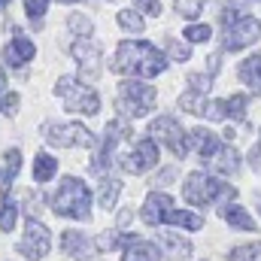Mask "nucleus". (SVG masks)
<instances>
[{
    "instance_id": "obj_18",
    "label": "nucleus",
    "mask_w": 261,
    "mask_h": 261,
    "mask_svg": "<svg viewBox=\"0 0 261 261\" xmlns=\"http://www.w3.org/2000/svg\"><path fill=\"white\" fill-rule=\"evenodd\" d=\"M219 216H222V219L228 222V228H234V231H258L255 219L246 213V206H243V203L228 200V203H222V206H219Z\"/></svg>"
},
{
    "instance_id": "obj_9",
    "label": "nucleus",
    "mask_w": 261,
    "mask_h": 261,
    "mask_svg": "<svg viewBox=\"0 0 261 261\" xmlns=\"http://www.w3.org/2000/svg\"><path fill=\"white\" fill-rule=\"evenodd\" d=\"M261 40V21L255 15H240L234 18L231 24H225V34H222V49L225 52H243L249 49L252 43Z\"/></svg>"
},
{
    "instance_id": "obj_17",
    "label": "nucleus",
    "mask_w": 261,
    "mask_h": 261,
    "mask_svg": "<svg viewBox=\"0 0 261 261\" xmlns=\"http://www.w3.org/2000/svg\"><path fill=\"white\" fill-rule=\"evenodd\" d=\"M213 173H222V176H234L237 170H240V152L234 149V146H228V143H222V149L210 158V161H203Z\"/></svg>"
},
{
    "instance_id": "obj_44",
    "label": "nucleus",
    "mask_w": 261,
    "mask_h": 261,
    "mask_svg": "<svg viewBox=\"0 0 261 261\" xmlns=\"http://www.w3.org/2000/svg\"><path fill=\"white\" fill-rule=\"evenodd\" d=\"M3 94H6V73L0 67V107H3Z\"/></svg>"
},
{
    "instance_id": "obj_15",
    "label": "nucleus",
    "mask_w": 261,
    "mask_h": 261,
    "mask_svg": "<svg viewBox=\"0 0 261 261\" xmlns=\"http://www.w3.org/2000/svg\"><path fill=\"white\" fill-rule=\"evenodd\" d=\"M170 210H173V197L164 195V192H152V195L146 197L143 210H140V219L149 228H158V225H164V219H167Z\"/></svg>"
},
{
    "instance_id": "obj_32",
    "label": "nucleus",
    "mask_w": 261,
    "mask_h": 261,
    "mask_svg": "<svg viewBox=\"0 0 261 261\" xmlns=\"http://www.w3.org/2000/svg\"><path fill=\"white\" fill-rule=\"evenodd\" d=\"M119 24L125 28V31H130V34H143V15H140V9H122L119 12Z\"/></svg>"
},
{
    "instance_id": "obj_40",
    "label": "nucleus",
    "mask_w": 261,
    "mask_h": 261,
    "mask_svg": "<svg viewBox=\"0 0 261 261\" xmlns=\"http://www.w3.org/2000/svg\"><path fill=\"white\" fill-rule=\"evenodd\" d=\"M152 182H155V186H170V182H176V167H161Z\"/></svg>"
},
{
    "instance_id": "obj_8",
    "label": "nucleus",
    "mask_w": 261,
    "mask_h": 261,
    "mask_svg": "<svg viewBox=\"0 0 261 261\" xmlns=\"http://www.w3.org/2000/svg\"><path fill=\"white\" fill-rule=\"evenodd\" d=\"M43 137L52 146H58V149H82V146L88 149V146L97 143L94 134L85 125H79V122H46L43 125Z\"/></svg>"
},
{
    "instance_id": "obj_13",
    "label": "nucleus",
    "mask_w": 261,
    "mask_h": 261,
    "mask_svg": "<svg viewBox=\"0 0 261 261\" xmlns=\"http://www.w3.org/2000/svg\"><path fill=\"white\" fill-rule=\"evenodd\" d=\"M61 249H64L67 255L73 261H97V240H91V237H85L82 231H64L61 234Z\"/></svg>"
},
{
    "instance_id": "obj_35",
    "label": "nucleus",
    "mask_w": 261,
    "mask_h": 261,
    "mask_svg": "<svg viewBox=\"0 0 261 261\" xmlns=\"http://www.w3.org/2000/svg\"><path fill=\"white\" fill-rule=\"evenodd\" d=\"M203 3H206V0H173L176 15H182V18H189V21L203 12Z\"/></svg>"
},
{
    "instance_id": "obj_23",
    "label": "nucleus",
    "mask_w": 261,
    "mask_h": 261,
    "mask_svg": "<svg viewBox=\"0 0 261 261\" xmlns=\"http://www.w3.org/2000/svg\"><path fill=\"white\" fill-rule=\"evenodd\" d=\"M192 143H195L197 149V158L200 161H210L219 149H222V140L213 134V130H203V128H195L192 130Z\"/></svg>"
},
{
    "instance_id": "obj_37",
    "label": "nucleus",
    "mask_w": 261,
    "mask_h": 261,
    "mask_svg": "<svg viewBox=\"0 0 261 261\" xmlns=\"http://www.w3.org/2000/svg\"><path fill=\"white\" fill-rule=\"evenodd\" d=\"M182 34H186V40H189V43H206V40L213 37L210 24H197V21H192V24H189Z\"/></svg>"
},
{
    "instance_id": "obj_1",
    "label": "nucleus",
    "mask_w": 261,
    "mask_h": 261,
    "mask_svg": "<svg viewBox=\"0 0 261 261\" xmlns=\"http://www.w3.org/2000/svg\"><path fill=\"white\" fill-rule=\"evenodd\" d=\"M167 61L170 58L164 49H155L146 40H125V43H119V49L110 61V70L119 76H130V79H152L167 70Z\"/></svg>"
},
{
    "instance_id": "obj_5",
    "label": "nucleus",
    "mask_w": 261,
    "mask_h": 261,
    "mask_svg": "<svg viewBox=\"0 0 261 261\" xmlns=\"http://www.w3.org/2000/svg\"><path fill=\"white\" fill-rule=\"evenodd\" d=\"M116 110L125 119H143L155 110V88L149 82H122L116 94Z\"/></svg>"
},
{
    "instance_id": "obj_27",
    "label": "nucleus",
    "mask_w": 261,
    "mask_h": 261,
    "mask_svg": "<svg viewBox=\"0 0 261 261\" xmlns=\"http://www.w3.org/2000/svg\"><path fill=\"white\" fill-rule=\"evenodd\" d=\"M15 222H18V203H15L9 195H3V206H0V228L9 234V231L15 228Z\"/></svg>"
},
{
    "instance_id": "obj_34",
    "label": "nucleus",
    "mask_w": 261,
    "mask_h": 261,
    "mask_svg": "<svg viewBox=\"0 0 261 261\" xmlns=\"http://www.w3.org/2000/svg\"><path fill=\"white\" fill-rule=\"evenodd\" d=\"M213 79H216V70H203V73H192L189 76V88L192 91H197V94H206L210 91V85H213Z\"/></svg>"
},
{
    "instance_id": "obj_43",
    "label": "nucleus",
    "mask_w": 261,
    "mask_h": 261,
    "mask_svg": "<svg viewBox=\"0 0 261 261\" xmlns=\"http://www.w3.org/2000/svg\"><path fill=\"white\" fill-rule=\"evenodd\" d=\"M130 222H134V213H130V210H119V216H116V228H119V231H128Z\"/></svg>"
},
{
    "instance_id": "obj_24",
    "label": "nucleus",
    "mask_w": 261,
    "mask_h": 261,
    "mask_svg": "<svg viewBox=\"0 0 261 261\" xmlns=\"http://www.w3.org/2000/svg\"><path fill=\"white\" fill-rule=\"evenodd\" d=\"M58 173V158L55 155H46V152H40V155H34V167H31V179L34 182H49L52 176Z\"/></svg>"
},
{
    "instance_id": "obj_14",
    "label": "nucleus",
    "mask_w": 261,
    "mask_h": 261,
    "mask_svg": "<svg viewBox=\"0 0 261 261\" xmlns=\"http://www.w3.org/2000/svg\"><path fill=\"white\" fill-rule=\"evenodd\" d=\"M34 58H37V46L21 31H15V37L3 46V61L9 67H15V70H21L28 61H34Z\"/></svg>"
},
{
    "instance_id": "obj_20",
    "label": "nucleus",
    "mask_w": 261,
    "mask_h": 261,
    "mask_svg": "<svg viewBox=\"0 0 261 261\" xmlns=\"http://www.w3.org/2000/svg\"><path fill=\"white\" fill-rule=\"evenodd\" d=\"M18 170H21V152L18 149H6L3 158H0V189H3V195H9Z\"/></svg>"
},
{
    "instance_id": "obj_33",
    "label": "nucleus",
    "mask_w": 261,
    "mask_h": 261,
    "mask_svg": "<svg viewBox=\"0 0 261 261\" xmlns=\"http://www.w3.org/2000/svg\"><path fill=\"white\" fill-rule=\"evenodd\" d=\"M246 107H249V97L246 94H231L228 97V119L243 122L246 119Z\"/></svg>"
},
{
    "instance_id": "obj_26",
    "label": "nucleus",
    "mask_w": 261,
    "mask_h": 261,
    "mask_svg": "<svg viewBox=\"0 0 261 261\" xmlns=\"http://www.w3.org/2000/svg\"><path fill=\"white\" fill-rule=\"evenodd\" d=\"M189 46H192L189 40H182V43H179V40H173V37H167V40H164V52H167V58H170V61H176V64H186V61L192 58V49H189Z\"/></svg>"
},
{
    "instance_id": "obj_12",
    "label": "nucleus",
    "mask_w": 261,
    "mask_h": 261,
    "mask_svg": "<svg viewBox=\"0 0 261 261\" xmlns=\"http://www.w3.org/2000/svg\"><path fill=\"white\" fill-rule=\"evenodd\" d=\"M70 55L85 82H94L100 76V49L91 43V37H76V43L70 46Z\"/></svg>"
},
{
    "instance_id": "obj_38",
    "label": "nucleus",
    "mask_w": 261,
    "mask_h": 261,
    "mask_svg": "<svg viewBox=\"0 0 261 261\" xmlns=\"http://www.w3.org/2000/svg\"><path fill=\"white\" fill-rule=\"evenodd\" d=\"M134 3V9H140L143 15H161V0H130Z\"/></svg>"
},
{
    "instance_id": "obj_19",
    "label": "nucleus",
    "mask_w": 261,
    "mask_h": 261,
    "mask_svg": "<svg viewBox=\"0 0 261 261\" xmlns=\"http://www.w3.org/2000/svg\"><path fill=\"white\" fill-rule=\"evenodd\" d=\"M158 243L164 249V258H170V261H189L192 258V243L186 237H179L176 231H161Z\"/></svg>"
},
{
    "instance_id": "obj_25",
    "label": "nucleus",
    "mask_w": 261,
    "mask_h": 261,
    "mask_svg": "<svg viewBox=\"0 0 261 261\" xmlns=\"http://www.w3.org/2000/svg\"><path fill=\"white\" fill-rule=\"evenodd\" d=\"M164 225H173V228H186V231H200L203 228V216L200 213H192V210H170Z\"/></svg>"
},
{
    "instance_id": "obj_41",
    "label": "nucleus",
    "mask_w": 261,
    "mask_h": 261,
    "mask_svg": "<svg viewBox=\"0 0 261 261\" xmlns=\"http://www.w3.org/2000/svg\"><path fill=\"white\" fill-rule=\"evenodd\" d=\"M40 206H43V195H34V192H28V195H24V210H28L31 216H37V213H40Z\"/></svg>"
},
{
    "instance_id": "obj_3",
    "label": "nucleus",
    "mask_w": 261,
    "mask_h": 261,
    "mask_svg": "<svg viewBox=\"0 0 261 261\" xmlns=\"http://www.w3.org/2000/svg\"><path fill=\"white\" fill-rule=\"evenodd\" d=\"M182 197L195 206H210V203H228L237 197V189L228 186L225 179H216L206 170H195L182 182Z\"/></svg>"
},
{
    "instance_id": "obj_39",
    "label": "nucleus",
    "mask_w": 261,
    "mask_h": 261,
    "mask_svg": "<svg viewBox=\"0 0 261 261\" xmlns=\"http://www.w3.org/2000/svg\"><path fill=\"white\" fill-rule=\"evenodd\" d=\"M15 110H18V94H15V91H6L0 113H3V116H15Z\"/></svg>"
},
{
    "instance_id": "obj_45",
    "label": "nucleus",
    "mask_w": 261,
    "mask_h": 261,
    "mask_svg": "<svg viewBox=\"0 0 261 261\" xmlns=\"http://www.w3.org/2000/svg\"><path fill=\"white\" fill-rule=\"evenodd\" d=\"M6 6H9V0H0V12H3V9H6Z\"/></svg>"
},
{
    "instance_id": "obj_7",
    "label": "nucleus",
    "mask_w": 261,
    "mask_h": 261,
    "mask_svg": "<svg viewBox=\"0 0 261 261\" xmlns=\"http://www.w3.org/2000/svg\"><path fill=\"white\" fill-rule=\"evenodd\" d=\"M122 140H130V122L125 119V116L107 122V128H103V140H100V149H97V155L91 158V170H94V173H100V176L110 173L113 158H116V146H119Z\"/></svg>"
},
{
    "instance_id": "obj_10",
    "label": "nucleus",
    "mask_w": 261,
    "mask_h": 261,
    "mask_svg": "<svg viewBox=\"0 0 261 261\" xmlns=\"http://www.w3.org/2000/svg\"><path fill=\"white\" fill-rule=\"evenodd\" d=\"M18 252H21V258H28V261H43L52 252V234H49V228L37 216L28 219L24 234L18 240Z\"/></svg>"
},
{
    "instance_id": "obj_21",
    "label": "nucleus",
    "mask_w": 261,
    "mask_h": 261,
    "mask_svg": "<svg viewBox=\"0 0 261 261\" xmlns=\"http://www.w3.org/2000/svg\"><path fill=\"white\" fill-rule=\"evenodd\" d=\"M237 76H240V82H243L252 94H258L261 97V55H249V58H243L240 67H237Z\"/></svg>"
},
{
    "instance_id": "obj_42",
    "label": "nucleus",
    "mask_w": 261,
    "mask_h": 261,
    "mask_svg": "<svg viewBox=\"0 0 261 261\" xmlns=\"http://www.w3.org/2000/svg\"><path fill=\"white\" fill-rule=\"evenodd\" d=\"M246 158H249V167L261 173V143H255V146L249 149V155H246Z\"/></svg>"
},
{
    "instance_id": "obj_29",
    "label": "nucleus",
    "mask_w": 261,
    "mask_h": 261,
    "mask_svg": "<svg viewBox=\"0 0 261 261\" xmlns=\"http://www.w3.org/2000/svg\"><path fill=\"white\" fill-rule=\"evenodd\" d=\"M200 116L206 122H225L228 119V100H206L203 110H200Z\"/></svg>"
},
{
    "instance_id": "obj_11",
    "label": "nucleus",
    "mask_w": 261,
    "mask_h": 261,
    "mask_svg": "<svg viewBox=\"0 0 261 261\" xmlns=\"http://www.w3.org/2000/svg\"><path fill=\"white\" fill-rule=\"evenodd\" d=\"M158 146H161V143H158L155 137L137 140V143L130 146V152L119 155V167H122L125 173H146V170L158 167V155H161Z\"/></svg>"
},
{
    "instance_id": "obj_30",
    "label": "nucleus",
    "mask_w": 261,
    "mask_h": 261,
    "mask_svg": "<svg viewBox=\"0 0 261 261\" xmlns=\"http://www.w3.org/2000/svg\"><path fill=\"white\" fill-rule=\"evenodd\" d=\"M203 94H197L192 88H186L182 94H179V107H182V113H192V116H200V110H203Z\"/></svg>"
},
{
    "instance_id": "obj_4",
    "label": "nucleus",
    "mask_w": 261,
    "mask_h": 261,
    "mask_svg": "<svg viewBox=\"0 0 261 261\" xmlns=\"http://www.w3.org/2000/svg\"><path fill=\"white\" fill-rule=\"evenodd\" d=\"M55 97L64 100V110L70 113H82V116H97L100 113V97L91 85L73 79V76H61L55 82Z\"/></svg>"
},
{
    "instance_id": "obj_22",
    "label": "nucleus",
    "mask_w": 261,
    "mask_h": 261,
    "mask_svg": "<svg viewBox=\"0 0 261 261\" xmlns=\"http://www.w3.org/2000/svg\"><path fill=\"white\" fill-rule=\"evenodd\" d=\"M119 195H122V179H116L113 173H103L100 182H97V203L103 210H116Z\"/></svg>"
},
{
    "instance_id": "obj_31",
    "label": "nucleus",
    "mask_w": 261,
    "mask_h": 261,
    "mask_svg": "<svg viewBox=\"0 0 261 261\" xmlns=\"http://www.w3.org/2000/svg\"><path fill=\"white\" fill-rule=\"evenodd\" d=\"M228 261H261V243H243L228 252Z\"/></svg>"
},
{
    "instance_id": "obj_6",
    "label": "nucleus",
    "mask_w": 261,
    "mask_h": 261,
    "mask_svg": "<svg viewBox=\"0 0 261 261\" xmlns=\"http://www.w3.org/2000/svg\"><path fill=\"white\" fill-rule=\"evenodd\" d=\"M149 137H155L161 146H167L173 155H179V161L195 149V143H192V130H186L173 116H158V119L149 125Z\"/></svg>"
},
{
    "instance_id": "obj_46",
    "label": "nucleus",
    "mask_w": 261,
    "mask_h": 261,
    "mask_svg": "<svg viewBox=\"0 0 261 261\" xmlns=\"http://www.w3.org/2000/svg\"><path fill=\"white\" fill-rule=\"evenodd\" d=\"M61 3H79V0H61Z\"/></svg>"
},
{
    "instance_id": "obj_2",
    "label": "nucleus",
    "mask_w": 261,
    "mask_h": 261,
    "mask_svg": "<svg viewBox=\"0 0 261 261\" xmlns=\"http://www.w3.org/2000/svg\"><path fill=\"white\" fill-rule=\"evenodd\" d=\"M52 213L61 219H76V222H88L91 219V192L82 179L64 176L58 192L52 195Z\"/></svg>"
},
{
    "instance_id": "obj_28",
    "label": "nucleus",
    "mask_w": 261,
    "mask_h": 261,
    "mask_svg": "<svg viewBox=\"0 0 261 261\" xmlns=\"http://www.w3.org/2000/svg\"><path fill=\"white\" fill-rule=\"evenodd\" d=\"M67 28H70V34H76V37H91V34H94V24H91V18H85L82 12H70V18H67Z\"/></svg>"
},
{
    "instance_id": "obj_16",
    "label": "nucleus",
    "mask_w": 261,
    "mask_h": 261,
    "mask_svg": "<svg viewBox=\"0 0 261 261\" xmlns=\"http://www.w3.org/2000/svg\"><path fill=\"white\" fill-rule=\"evenodd\" d=\"M122 261H164V249L149 243V240L130 237L128 243L122 246Z\"/></svg>"
},
{
    "instance_id": "obj_36",
    "label": "nucleus",
    "mask_w": 261,
    "mask_h": 261,
    "mask_svg": "<svg viewBox=\"0 0 261 261\" xmlns=\"http://www.w3.org/2000/svg\"><path fill=\"white\" fill-rule=\"evenodd\" d=\"M46 9H49V0H24V12H28V18L34 21V28L43 24Z\"/></svg>"
}]
</instances>
